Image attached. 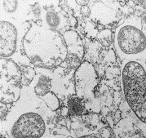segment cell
<instances>
[{
    "label": "cell",
    "mask_w": 146,
    "mask_h": 138,
    "mask_svg": "<svg viewBox=\"0 0 146 138\" xmlns=\"http://www.w3.org/2000/svg\"><path fill=\"white\" fill-rule=\"evenodd\" d=\"M26 57L39 68L52 69L64 62L68 50L63 35L44 25L33 24L23 40Z\"/></svg>",
    "instance_id": "1"
},
{
    "label": "cell",
    "mask_w": 146,
    "mask_h": 138,
    "mask_svg": "<svg viewBox=\"0 0 146 138\" xmlns=\"http://www.w3.org/2000/svg\"><path fill=\"white\" fill-rule=\"evenodd\" d=\"M40 101L19 99L6 119V130L11 138H49L47 120Z\"/></svg>",
    "instance_id": "2"
},
{
    "label": "cell",
    "mask_w": 146,
    "mask_h": 138,
    "mask_svg": "<svg viewBox=\"0 0 146 138\" xmlns=\"http://www.w3.org/2000/svg\"><path fill=\"white\" fill-rule=\"evenodd\" d=\"M121 85L129 107L136 118L146 124L145 61H123L121 69Z\"/></svg>",
    "instance_id": "3"
},
{
    "label": "cell",
    "mask_w": 146,
    "mask_h": 138,
    "mask_svg": "<svg viewBox=\"0 0 146 138\" xmlns=\"http://www.w3.org/2000/svg\"><path fill=\"white\" fill-rule=\"evenodd\" d=\"M114 47L117 55L125 61L146 59V30L141 18L131 16L118 25L114 32Z\"/></svg>",
    "instance_id": "4"
},
{
    "label": "cell",
    "mask_w": 146,
    "mask_h": 138,
    "mask_svg": "<svg viewBox=\"0 0 146 138\" xmlns=\"http://www.w3.org/2000/svg\"><path fill=\"white\" fill-rule=\"evenodd\" d=\"M30 26L27 23H19L11 17L2 15L0 21V52L1 59H10L15 56L20 47H23L24 38Z\"/></svg>",
    "instance_id": "5"
},
{
    "label": "cell",
    "mask_w": 146,
    "mask_h": 138,
    "mask_svg": "<svg viewBox=\"0 0 146 138\" xmlns=\"http://www.w3.org/2000/svg\"><path fill=\"white\" fill-rule=\"evenodd\" d=\"M22 72L16 63L1 59V103H13L20 98Z\"/></svg>",
    "instance_id": "6"
},
{
    "label": "cell",
    "mask_w": 146,
    "mask_h": 138,
    "mask_svg": "<svg viewBox=\"0 0 146 138\" xmlns=\"http://www.w3.org/2000/svg\"><path fill=\"white\" fill-rule=\"evenodd\" d=\"M74 83L76 96L83 103L95 102L94 90L98 84V76L90 62L84 61L75 70Z\"/></svg>",
    "instance_id": "7"
},
{
    "label": "cell",
    "mask_w": 146,
    "mask_h": 138,
    "mask_svg": "<svg viewBox=\"0 0 146 138\" xmlns=\"http://www.w3.org/2000/svg\"><path fill=\"white\" fill-rule=\"evenodd\" d=\"M65 44L67 47L68 53L74 54L82 59L83 57V46L82 40L78 35V33L74 30L65 31L63 35Z\"/></svg>",
    "instance_id": "8"
},
{
    "label": "cell",
    "mask_w": 146,
    "mask_h": 138,
    "mask_svg": "<svg viewBox=\"0 0 146 138\" xmlns=\"http://www.w3.org/2000/svg\"><path fill=\"white\" fill-rule=\"evenodd\" d=\"M52 81L49 77L46 75H40L36 84L34 87V92L38 98L41 99L47 93L51 92Z\"/></svg>",
    "instance_id": "9"
},
{
    "label": "cell",
    "mask_w": 146,
    "mask_h": 138,
    "mask_svg": "<svg viewBox=\"0 0 146 138\" xmlns=\"http://www.w3.org/2000/svg\"><path fill=\"white\" fill-rule=\"evenodd\" d=\"M62 16L58 12H56L53 9H48L45 12V22L47 24V27L53 30L58 31L60 27H61L62 23Z\"/></svg>",
    "instance_id": "10"
},
{
    "label": "cell",
    "mask_w": 146,
    "mask_h": 138,
    "mask_svg": "<svg viewBox=\"0 0 146 138\" xmlns=\"http://www.w3.org/2000/svg\"><path fill=\"white\" fill-rule=\"evenodd\" d=\"M67 107L70 114L74 116H81L85 111L84 103L77 96H72L68 99Z\"/></svg>",
    "instance_id": "11"
},
{
    "label": "cell",
    "mask_w": 146,
    "mask_h": 138,
    "mask_svg": "<svg viewBox=\"0 0 146 138\" xmlns=\"http://www.w3.org/2000/svg\"><path fill=\"white\" fill-rule=\"evenodd\" d=\"M21 2L15 1V0H1V11L3 15L6 14H12L17 11L19 4Z\"/></svg>",
    "instance_id": "12"
},
{
    "label": "cell",
    "mask_w": 146,
    "mask_h": 138,
    "mask_svg": "<svg viewBox=\"0 0 146 138\" xmlns=\"http://www.w3.org/2000/svg\"><path fill=\"white\" fill-rule=\"evenodd\" d=\"M41 100L45 103L47 108H49V109H51L52 111H56L60 107V101L58 97L53 92H50L49 93H47L46 96L41 98Z\"/></svg>",
    "instance_id": "13"
},
{
    "label": "cell",
    "mask_w": 146,
    "mask_h": 138,
    "mask_svg": "<svg viewBox=\"0 0 146 138\" xmlns=\"http://www.w3.org/2000/svg\"><path fill=\"white\" fill-rule=\"evenodd\" d=\"M81 58H79L78 56L74 54L68 53L66 59L64 62L66 64V66L70 69H75L76 70L80 65H81Z\"/></svg>",
    "instance_id": "14"
},
{
    "label": "cell",
    "mask_w": 146,
    "mask_h": 138,
    "mask_svg": "<svg viewBox=\"0 0 146 138\" xmlns=\"http://www.w3.org/2000/svg\"><path fill=\"white\" fill-rule=\"evenodd\" d=\"M22 84L28 85L29 83L34 79L35 76V71L33 68L29 66H22Z\"/></svg>",
    "instance_id": "15"
},
{
    "label": "cell",
    "mask_w": 146,
    "mask_h": 138,
    "mask_svg": "<svg viewBox=\"0 0 146 138\" xmlns=\"http://www.w3.org/2000/svg\"><path fill=\"white\" fill-rule=\"evenodd\" d=\"M97 39H99L100 43L105 47H109L111 42V32L109 29H105L99 33L97 35Z\"/></svg>",
    "instance_id": "16"
},
{
    "label": "cell",
    "mask_w": 146,
    "mask_h": 138,
    "mask_svg": "<svg viewBox=\"0 0 146 138\" xmlns=\"http://www.w3.org/2000/svg\"><path fill=\"white\" fill-rule=\"evenodd\" d=\"M81 13H82V15L83 17H88L90 16V14H91V10H90V8L88 6L82 7V8H81Z\"/></svg>",
    "instance_id": "17"
},
{
    "label": "cell",
    "mask_w": 146,
    "mask_h": 138,
    "mask_svg": "<svg viewBox=\"0 0 146 138\" xmlns=\"http://www.w3.org/2000/svg\"><path fill=\"white\" fill-rule=\"evenodd\" d=\"M100 135H101V137L102 138H110L111 133H110V130L108 128H103L100 131Z\"/></svg>",
    "instance_id": "18"
},
{
    "label": "cell",
    "mask_w": 146,
    "mask_h": 138,
    "mask_svg": "<svg viewBox=\"0 0 146 138\" xmlns=\"http://www.w3.org/2000/svg\"><path fill=\"white\" fill-rule=\"evenodd\" d=\"M68 138H72L70 137H68ZM78 138H100V137H98L97 135H95V134H90V135H84V136H82V137H79Z\"/></svg>",
    "instance_id": "19"
},
{
    "label": "cell",
    "mask_w": 146,
    "mask_h": 138,
    "mask_svg": "<svg viewBox=\"0 0 146 138\" xmlns=\"http://www.w3.org/2000/svg\"><path fill=\"white\" fill-rule=\"evenodd\" d=\"M88 3H89V1H87V0H85V1H80V0H78L76 1V3L78 5H79V6H82V7H84V6H87V4H88Z\"/></svg>",
    "instance_id": "20"
},
{
    "label": "cell",
    "mask_w": 146,
    "mask_h": 138,
    "mask_svg": "<svg viewBox=\"0 0 146 138\" xmlns=\"http://www.w3.org/2000/svg\"><path fill=\"white\" fill-rule=\"evenodd\" d=\"M49 138H68V136L64 135H56V136H50Z\"/></svg>",
    "instance_id": "21"
},
{
    "label": "cell",
    "mask_w": 146,
    "mask_h": 138,
    "mask_svg": "<svg viewBox=\"0 0 146 138\" xmlns=\"http://www.w3.org/2000/svg\"><path fill=\"white\" fill-rule=\"evenodd\" d=\"M140 138H146V137H140Z\"/></svg>",
    "instance_id": "22"
},
{
    "label": "cell",
    "mask_w": 146,
    "mask_h": 138,
    "mask_svg": "<svg viewBox=\"0 0 146 138\" xmlns=\"http://www.w3.org/2000/svg\"><path fill=\"white\" fill-rule=\"evenodd\" d=\"M145 3H146V2H145Z\"/></svg>",
    "instance_id": "23"
}]
</instances>
